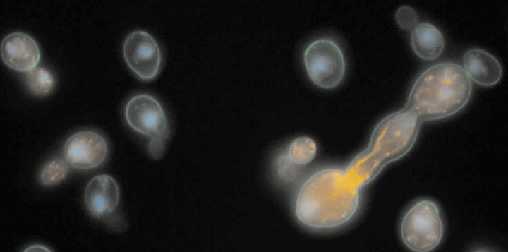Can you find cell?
<instances>
[{
    "label": "cell",
    "instance_id": "6da1fadb",
    "mask_svg": "<svg viewBox=\"0 0 508 252\" xmlns=\"http://www.w3.org/2000/svg\"><path fill=\"white\" fill-rule=\"evenodd\" d=\"M361 203V188L351 181L345 170L326 167L313 172L301 184L293 211L303 227L328 231L351 222Z\"/></svg>",
    "mask_w": 508,
    "mask_h": 252
},
{
    "label": "cell",
    "instance_id": "7a4b0ae2",
    "mask_svg": "<svg viewBox=\"0 0 508 252\" xmlns=\"http://www.w3.org/2000/svg\"><path fill=\"white\" fill-rule=\"evenodd\" d=\"M421 121L404 108L381 119L368 146L349 163L345 172L359 188L373 181L389 164L407 155L417 140Z\"/></svg>",
    "mask_w": 508,
    "mask_h": 252
},
{
    "label": "cell",
    "instance_id": "3957f363",
    "mask_svg": "<svg viewBox=\"0 0 508 252\" xmlns=\"http://www.w3.org/2000/svg\"><path fill=\"white\" fill-rule=\"evenodd\" d=\"M472 83L462 66L441 62L427 68L414 81L406 109L421 122L450 117L470 100Z\"/></svg>",
    "mask_w": 508,
    "mask_h": 252
},
{
    "label": "cell",
    "instance_id": "277c9868",
    "mask_svg": "<svg viewBox=\"0 0 508 252\" xmlns=\"http://www.w3.org/2000/svg\"><path fill=\"white\" fill-rule=\"evenodd\" d=\"M444 233V220L440 207L428 198L418 199L409 205L399 224L403 244L415 252H428L436 248Z\"/></svg>",
    "mask_w": 508,
    "mask_h": 252
},
{
    "label": "cell",
    "instance_id": "5b68a950",
    "mask_svg": "<svg viewBox=\"0 0 508 252\" xmlns=\"http://www.w3.org/2000/svg\"><path fill=\"white\" fill-rule=\"evenodd\" d=\"M303 59L307 75L315 85L332 89L342 82L346 72L345 57L333 40H313L305 49Z\"/></svg>",
    "mask_w": 508,
    "mask_h": 252
},
{
    "label": "cell",
    "instance_id": "8992f818",
    "mask_svg": "<svg viewBox=\"0 0 508 252\" xmlns=\"http://www.w3.org/2000/svg\"><path fill=\"white\" fill-rule=\"evenodd\" d=\"M124 116L128 126L149 138L150 142L165 143L169 136V126L161 103L145 93L135 95L126 104Z\"/></svg>",
    "mask_w": 508,
    "mask_h": 252
},
{
    "label": "cell",
    "instance_id": "52a82bcc",
    "mask_svg": "<svg viewBox=\"0 0 508 252\" xmlns=\"http://www.w3.org/2000/svg\"><path fill=\"white\" fill-rule=\"evenodd\" d=\"M123 56L131 70L141 80H150L158 75L162 52L155 37L147 31L135 30L124 40Z\"/></svg>",
    "mask_w": 508,
    "mask_h": 252
},
{
    "label": "cell",
    "instance_id": "ba28073f",
    "mask_svg": "<svg viewBox=\"0 0 508 252\" xmlns=\"http://www.w3.org/2000/svg\"><path fill=\"white\" fill-rule=\"evenodd\" d=\"M109 151L107 142L99 133L82 130L70 136L64 143L63 154L73 167L86 170L96 168L106 160Z\"/></svg>",
    "mask_w": 508,
    "mask_h": 252
},
{
    "label": "cell",
    "instance_id": "9c48e42d",
    "mask_svg": "<svg viewBox=\"0 0 508 252\" xmlns=\"http://www.w3.org/2000/svg\"><path fill=\"white\" fill-rule=\"evenodd\" d=\"M120 200V189L114 177L99 174L91 179L84 192L86 209L97 219L113 217Z\"/></svg>",
    "mask_w": 508,
    "mask_h": 252
},
{
    "label": "cell",
    "instance_id": "30bf717a",
    "mask_svg": "<svg viewBox=\"0 0 508 252\" xmlns=\"http://www.w3.org/2000/svg\"><path fill=\"white\" fill-rule=\"evenodd\" d=\"M1 55L8 67L25 73L37 66L41 57L36 40L23 32H13L4 37Z\"/></svg>",
    "mask_w": 508,
    "mask_h": 252
},
{
    "label": "cell",
    "instance_id": "8fae6325",
    "mask_svg": "<svg viewBox=\"0 0 508 252\" xmlns=\"http://www.w3.org/2000/svg\"><path fill=\"white\" fill-rule=\"evenodd\" d=\"M462 62L467 76L479 85L493 86L502 76V68L498 59L484 49H468L463 55Z\"/></svg>",
    "mask_w": 508,
    "mask_h": 252
},
{
    "label": "cell",
    "instance_id": "7c38bea8",
    "mask_svg": "<svg viewBox=\"0 0 508 252\" xmlns=\"http://www.w3.org/2000/svg\"><path fill=\"white\" fill-rule=\"evenodd\" d=\"M411 46L420 59L433 61L444 51L445 41L441 30L428 22L418 23L411 30Z\"/></svg>",
    "mask_w": 508,
    "mask_h": 252
},
{
    "label": "cell",
    "instance_id": "4fadbf2b",
    "mask_svg": "<svg viewBox=\"0 0 508 252\" xmlns=\"http://www.w3.org/2000/svg\"><path fill=\"white\" fill-rule=\"evenodd\" d=\"M282 152L295 167H302L315 158L317 145L311 138L300 136L292 140Z\"/></svg>",
    "mask_w": 508,
    "mask_h": 252
},
{
    "label": "cell",
    "instance_id": "5bb4252c",
    "mask_svg": "<svg viewBox=\"0 0 508 252\" xmlns=\"http://www.w3.org/2000/svg\"><path fill=\"white\" fill-rule=\"evenodd\" d=\"M24 81L28 90L39 97L49 95L55 85V78L52 73L42 66H36L25 72Z\"/></svg>",
    "mask_w": 508,
    "mask_h": 252
},
{
    "label": "cell",
    "instance_id": "9a60e30c",
    "mask_svg": "<svg viewBox=\"0 0 508 252\" xmlns=\"http://www.w3.org/2000/svg\"><path fill=\"white\" fill-rule=\"evenodd\" d=\"M68 172V163L66 160L54 157L48 160L40 169L39 181L44 186H53L63 181Z\"/></svg>",
    "mask_w": 508,
    "mask_h": 252
},
{
    "label": "cell",
    "instance_id": "2e32d148",
    "mask_svg": "<svg viewBox=\"0 0 508 252\" xmlns=\"http://www.w3.org/2000/svg\"><path fill=\"white\" fill-rule=\"evenodd\" d=\"M395 20L398 25L405 30L412 29L419 23L416 11L409 6H402L395 13Z\"/></svg>",
    "mask_w": 508,
    "mask_h": 252
},
{
    "label": "cell",
    "instance_id": "e0dca14e",
    "mask_svg": "<svg viewBox=\"0 0 508 252\" xmlns=\"http://www.w3.org/2000/svg\"><path fill=\"white\" fill-rule=\"evenodd\" d=\"M24 252H39V251H52L49 248L41 244H33L28 246L23 250Z\"/></svg>",
    "mask_w": 508,
    "mask_h": 252
}]
</instances>
